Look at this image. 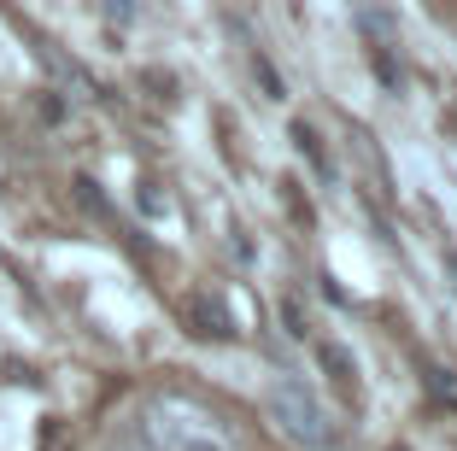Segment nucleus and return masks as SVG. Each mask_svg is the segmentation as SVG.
<instances>
[{"label": "nucleus", "mask_w": 457, "mask_h": 451, "mask_svg": "<svg viewBox=\"0 0 457 451\" xmlns=\"http://www.w3.org/2000/svg\"><path fill=\"white\" fill-rule=\"evenodd\" d=\"M135 439L147 451H235V428L188 393H153L135 411Z\"/></svg>", "instance_id": "obj_1"}, {"label": "nucleus", "mask_w": 457, "mask_h": 451, "mask_svg": "<svg viewBox=\"0 0 457 451\" xmlns=\"http://www.w3.org/2000/svg\"><path fill=\"white\" fill-rule=\"evenodd\" d=\"M270 416H276L282 434L294 439V446H305V451L335 446V416L323 411V398L311 393L299 375H276V381H270Z\"/></svg>", "instance_id": "obj_2"}, {"label": "nucleus", "mask_w": 457, "mask_h": 451, "mask_svg": "<svg viewBox=\"0 0 457 451\" xmlns=\"http://www.w3.org/2000/svg\"><path fill=\"white\" fill-rule=\"evenodd\" d=\"M317 358H323V370H328V381L340 387V393H352L358 387V370H352V358H346V346H317Z\"/></svg>", "instance_id": "obj_3"}, {"label": "nucleus", "mask_w": 457, "mask_h": 451, "mask_svg": "<svg viewBox=\"0 0 457 451\" xmlns=\"http://www.w3.org/2000/svg\"><path fill=\"white\" fill-rule=\"evenodd\" d=\"M422 387L434 393V405L457 411V370H445V363H428V370H422Z\"/></svg>", "instance_id": "obj_4"}, {"label": "nucleus", "mask_w": 457, "mask_h": 451, "mask_svg": "<svg viewBox=\"0 0 457 451\" xmlns=\"http://www.w3.org/2000/svg\"><path fill=\"white\" fill-rule=\"evenodd\" d=\"M194 322H200V329L194 334H212V340H228V317H223V305H212V299H194Z\"/></svg>", "instance_id": "obj_5"}, {"label": "nucleus", "mask_w": 457, "mask_h": 451, "mask_svg": "<svg viewBox=\"0 0 457 451\" xmlns=\"http://www.w3.org/2000/svg\"><path fill=\"white\" fill-rule=\"evenodd\" d=\"M294 146L305 153L311 164H317V176H328V159H323V141H317V129L311 123H294Z\"/></svg>", "instance_id": "obj_6"}, {"label": "nucleus", "mask_w": 457, "mask_h": 451, "mask_svg": "<svg viewBox=\"0 0 457 451\" xmlns=\"http://www.w3.org/2000/svg\"><path fill=\"white\" fill-rule=\"evenodd\" d=\"M282 317H287V329H294V334H305V317H299V305H294V299L282 305Z\"/></svg>", "instance_id": "obj_7"}, {"label": "nucleus", "mask_w": 457, "mask_h": 451, "mask_svg": "<svg viewBox=\"0 0 457 451\" xmlns=\"http://www.w3.org/2000/svg\"><path fill=\"white\" fill-rule=\"evenodd\" d=\"M445 270H452V281H457V253H445Z\"/></svg>", "instance_id": "obj_8"}]
</instances>
